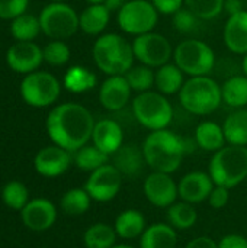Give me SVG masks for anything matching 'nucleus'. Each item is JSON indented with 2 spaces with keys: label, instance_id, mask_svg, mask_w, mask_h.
Returning a JSON list of instances; mask_svg holds the SVG:
<instances>
[{
  "label": "nucleus",
  "instance_id": "nucleus-47",
  "mask_svg": "<svg viewBox=\"0 0 247 248\" xmlns=\"http://www.w3.org/2000/svg\"><path fill=\"white\" fill-rule=\"evenodd\" d=\"M242 70H243V74L247 77V54L243 55V61H242Z\"/></svg>",
  "mask_w": 247,
  "mask_h": 248
},
{
  "label": "nucleus",
  "instance_id": "nucleus-37",
  "mask_svg": "<svg viewBox=\"0 0 247 248\" xmlns=\"http://www.w3.org/2000/svg\"><path fill=\"white\" fill-rule=\"evenodd\" d=\"M185 6L202 20H211L224 10V0H185Z\"/></svg>",
  "mask_w": 247,
  "mask_h": 248
},
{
  "label": "nucleus",
  "instance_id": "nucleus-1",
  "mask_svg": "<svg viewBox=\"0 0 247 248\" xmlns=\"http://www.w3.org/2000/svg\"><path fill=\"white\" fill-rule=\"evenodd\" d=\"M95 124L87 108L79 103H64L49 112L47 131L55 145L74 153L92 140Z\"/></svg>",
  "mask_w": 247,
  "mask_h": 248
},
{
  "label": "nucleus",
  "instance_id": "nucleus-11",
  "mask_svg": "<svg viewBox=\"0 0 247 248\" xmlns=\"http://www.w3.org/2000/svg\"><path fill=\"white\" fill-rule=\"evenodd\" d=\"M134 57L147 67L159 68L170 61L173 48L167 38L156 32H147L135 36L132 41Z\"/></svg>",
  "mask_w": 247,
  "mask_h": 248
},
{
  "label": "nucleus",
  "instance_id": "nucleus-26",
  "mask_svg": "<svg viewBox=\"0 0 247 248\" xmlns=\"http://www.w3.org/2000/svg\"><path fill=\"white\" fill-rule=\"evenodd\" d=\"M183 71L176 64H165L154 71V86L157 92L165 96L179 94L182 86L185 84Z\"/></svg>",
  "mask_w": 247,
  "mask_h": 248
},
{
  "label": "nucleus",
  "instance_id": "nucleus-22",
  "mask_svg": "<svg viewBox=\"0 0 247 248\" xmlns=\"http://www.w3.org/2000/svg\"><path fill=\"white\" fill-rule=\"evenodd\" d=\"M178 231L165 222H156L147 225L146 231L140 237L138 248H176Z\"/></svg>",
  "mask_w": 247,
  "mask_h": 248
},
{
  "label": "nucleus",
  "instance_id": "nucleus-41",
  "mask_svg": "<svg viewBox=\"0 0 247 248\" xmlns=\"http://www.w3.org/2000/svg\"><path fill=\"white\" fill-rule=\"evenodd\" d=\"M207 202L215 211L224 209L229 205V202H230V189L215 185L214 189H213V192L210 193Z\"/></svg>",
  "mask_w": 247,
  "mask_h": 248
},
{
  "label": "nucleus",
  "instance_id": "nucleus-21",
  "mask_svg": "<svg viewBox=\"0 0 247 248\" xmlns=\"http://www.w3.org/2000/svg\"><path fill=\"white\" fill-rule=\"evenodd\" d=\"M224 44L233 54H247V10L229 16L224 25Z\"/></svg>",
  "mask_w": 247,
  "mask_h": 248
},
{
  "label": "nucleus",
  "instance_id": "nucleus-39",
  "mask_svg": "<svg viewBox=\"0 0 247 248\" xmlns=\"http://www.w3.org/2000/svg\"><path fill=\"white\" fill-rule=\"evenodd\" d=\"M44 60L51 64V65H63L70 60V49L68 46L58 39H54L52 42H49L44 51Z\"/></svg>",
  "mask_w": 247,
  "mask_h": 248
},
{
  "label": "nucleus",
  "instance_id": "nucleus-24",
  "mask_svg": "<svg viewBox=\"0 0 247 248\" xmlns=\"http://www.w3.org/2000/svg\"><path fill=\"white\" fill-rule=\"evenodd\" d=\"M195 142L201 150L208 153H217L224 145H227L223 126L213 121H204L197 126Z\"/></svg>",
  "mask_w": 247,
  "mask_h": 248
},
{
  "label": "nucleus",
  "instance_id": "nucleus-2",
  "mask_svg": "<svg viewBox=\"0 0 247 248\" xmlns=\"http://www.w3.org/2000/svg\"><path fill=\"white\" fill-rule=\"evenodd\" d=\"M143 154L153 171H162L173 174L183 163V158L188 153L186 140L178 134L166 129L151 131L143 145Z\"/></svg>",
  "mask_w": 247,
  "mask_h": 248
},
{
  "label": "nucleus",
  "instance_id": "nucleus-8",
  "mask_svg": "<svg viewBox=\"0 0 247 248\" xmlns=\"http://www.w3.org/2000/svg\"><path fill=\"white\" fill-rule=\"evenodd\" d=\"M39 23L47 36L58 41L73 36L80 28L76 10L63 1H54L44 7L39 15Z\"/></svg>",
  "mask_w": 247,
  "mask_h": 248
},
{
  "label": "nucleus",
  "instance_id": "nucleus-10",
  "mask_svg": "<svg viewBox=\"0 0 247 248\" xmlns=\"http://www.w3.org/2000/svg\"><path fill=\"white\" fill-rule=\"evenodd\" d=\"M60 90L61 87L58 80L52 74L44 71L29 73L20 84L23 100L33 108L52 105L58 99Z\"/></svg>",
  "mask_w": 247,
  "mask_h": 248
},
{
  "label": "nucleus",
  "instance_id": "nucleus-7",
  "mask_svg": "<svg viewBox=\"0 0 247 248\" xmlns=\"http://www.w3.org/2000/svg\"><path fill=\"white\" fill-rule=\"evenodd\" d=\"M175 64L188 76H208L215 65V54L211 46L198 39L188 38L182 41L173 51Z\"/></svg>",
  "mask_w": 247,
  "mask_h": 248
},
{
  "label": "nucleus",
  "instance_id": "nucleus-43",
  "mask_svg": "<svg viewBox=\"0 0 247 248\" xmlns=\"http://www.w3.org/2000/svg\"><path fill=\"white\" fill-rule=\"evenodd\" d=\"M218 243V248H247V238L242 234H227Z\"/></svg>",
  "mask_w": 247,
  "mask_h": 248
},
{
  "label": "nucleus",
  "instance_id": "nucleus-42",
  "mask_svg": "<svg viewBox=\"0 0 247 248\" xmlns=\"http://www.w3.org/2000/svg\"><path fill=\"white\" fill-rule=\"evenodd\" d=\"M150 1L154 4L157 12L163 15H173L185 4V0H150Z\"/></svg>",
  "mask_w": 247,
  "mask_h": 248
},
{
  "label": "nucleus",
  "instance_id": "nucleus-31",
  "mask_svg": "<svg viewBox=\"0 0 247 248\" xmlns=\"http://www.w3.org/2000/svg\"><path fill=\"white\" fill-rule=\"evenodd\" d=\"M92 198L87 193V190L83 187H74L67 190L61 201H60V206L61 211L70 217H80L83 214H86L90 209L92 205Z\"/></svg>",
  "mask_w": 247,
  "mask_h": 248
},
{
  "label": "nucleus",
  "instance_id": "nucleus-4",
  "mask_svg": "<svg viewBox=\"0 0 247 248\" xmlns=\"http://www.w3.org/2000/svg\"><path fill=\"white\" fill-rule=\"evenodd\" d=\"M208 173L217 186L234 189L247 179V147L224 145L214 153L208 164Z\"/></svg>",
  "mask_w": 247,
  "mask_h": 248
},
{
  "label": "nucleus",
  "instance_id": "nucleus-35",
  "mask_svg": "<svg viewBox=\"0 0 247 248\" xmlns=\"http://www.w3.org/2000/svg\"><path fill=\"white\" fill-rule=\"evenodd\" d=\"M1 199L6 206L15 211H22L29 202V192L22 182L13 180L4 185L1 190Z\"/></svg>",
  "mask_w": 247,
  "mask_h": 248
},
{
  "label": "nucleus",
  "instance_id": "nucleus-38",
  "mask_svg": "<svg viewBox=\"0 0 247 248\" xmlns=\"http://www.w3.org/2000/svg\"><path fill=\"white\" fill-rule=\"evenodd\" d=\"M202 19H199L194 12H191L186 6L179 9L178 12H175L172 15V23L173 28L176 31H179L181 33H186V35H192L199 29V23Z\"/></svg>",
  "mask_w": 247,
  "mask_h": 248
},
{
  "label": "nucleus",
  "instance_id": "nucleus-36",
  "mask_svg": "<svg viewBox=\"0 0 247 248\" xmlns=\"http://www.w3.org/2000/svg\"><path fill=\"white\" fill-rule=\"evenodd\" d=\"M124 76H125L131 90H134V92H138V93L148 92L154 86V71L151 67H147V65L134 67L132 65Z\"/></svg>",
  "mask_w": 247,
  "mask_h": 248
},
{
  "label": "nucleus",
  "instance_id": "nucleus-34",
  "mask_svg": "<svg viewBox=\"0 0 247 248\" xmlns=\"http://www.w3.org/2000/svg\"><path fill=\"white\" fill-rule=\"evenodd\" d=\"M12 35L17 41H32L38 36L41 31V23L39 19H36L32 15L22 13L17 17L13 19L12 22Z\"/></svg>",
  "mask_w": 247,
  "mask_h": 248
},
{
  "label": "nucleus",
  "instance_id": "nucleus-49",
  "mask_svg": "<svg viewBox=\"0 0 247 248\" xmlns=\"http://www.w3.org/2000/svg\"><path fill=\"white\" fill-rule=\"evenodd\" d=\"M86 1H89L90 4H95V3H103L105 0H86Z\"/></svg>",
  "mask_w": 247,
  "mask_h": 248
},
{
  "label": "nucleus",
  "instance_id": "nucleus-30",
  "mask_svg": "<svg viewBox=\"0 0 247 248\" xmlns=\"http://www.w3.org/2000/svg\"><path fill=\"white\" fill-rule=\"evenodd\" d=\"M223 102L233 108L242 109L247 105V77L243 76H233L224 81L221 86Z\"/></svg>",
  "mask_w": 247,
  "mask_h": 248
},
{
  "label": "nucleus",
  "instance_id": "nucleus-5",
  "mask_svg": "<svg viewBox=\"0 0 247 248\" xmlns=\"http://www.w3.org/2000/svg\"><path fill=\"white\" fill-rule=\"evenodd\" d=\"M179 102L192 115H211L223 103L221 86L208 76L191 77L179 92Z\"/></svg>",
  "mask_w": 247,
  "mask_h": 248
},
{
  "label": "nucleus",
  "instance_id": "nucleus-25",
  "mask_svg": "<svg viewBox=\"0 0 247 248\" xmlns=\"http://www.w3.org/2000/svg\"><path fill=\"white\" fill-rule=\"evenodd\" d=\"M111 19V12L106 9L103 3H95L87 6L79 15L80 29L87 35H99L102 33Z\"/></svg>",
  "mask_w": 247,
  "mask_h": 248
},
{
  "label": "nucleus",
  "instance_id": "nucleus-18",
  "mask_svg": "<svg viewBox=\"0 0 247 248\" xmlns=\"http://www.w3.org/2000/svg\"><path fill=\"white\" fill-rule=\"evenodd\" d=\"M6 58L10 68L16 73H33V70L41 65L44 54L36 44L31 41H19L9 48Z\"/></svg>",
  "mask_w": 247,
  "mask_h": 248
},
{
  "label": "nucleus",
  "instance_id": "nucleus-48",
  "mask_svg": "<svg viewBox=\"0 0 247 248\" xmlns=\"http://www.w3.org/2000/svg\"><path fill=\"white\" fill-rule=\"evenodd\" d=\"M112 248H137L134 246H130V244H115Z\"/></svg>",
  "mask_w": 247,
  "mask_h": 248
},
{
  "label": "nucleus",
  "instance_id": "nucleus-6",
  "mask_svg": "<svg viewBox=\"0 0 247 248\" xmlns=\"http://www.w3.org/2000/svg\"><path fill=\"white\" fill-rule=\"evenodd\" d=\"M132 115L148 131L166 129L173 121V106L160 92H143L132 100Z\"/></svg>",
  "mask_w": 247,
  "mask_h": 248
},
{
  "label": "nucleus",
  "instance_id": "nucleus-12",
  "mask_svg": "<svg viewBox=\"0 0 247 248\" xmlns=\"http://www.w3.org/2000/svg\"><path fill=\"white\" fill-rule=\"evenodd\" d=\"M122 174L112 163L96 169L89 174V179L84 185V189L95 202L105 203L114 201L122 186Z\"/></svg>",
  "mask_w": 247,
  "mask_h": 248
},
{
  "label": "nucleus",
  "instance_id": "nucleus-23",
  "mask_svg": "<svg viewBox=\"0 0 247 248\" xmlns=\"http://www.w3.org/2000/svg\"><path fill=\"white\" fill-rule=\"evenodd\" d=\"M114 228L118 234V238L131 241L137 240L143 235V232L147 228L146 218L141 211L138 209H125L118 214Z\"/></svg>",
  "mask_w": 247,
  "mask_h": 248
},
{
  "label": "nucleus",
  "instance_id": "nucleus-46",
  "mask_svg": "<svg viewBox=\"0 0 247 248\" xmlns=\"http://www.w3.org/2000/svg\"><path fill=\"white\" fill-rule=\"evenodd\" d=\"M127 1H128V0H105L103 4H105L106 9L112 13V12H119V10L124 7V4H125Z\"/></svg>",
  "mask_w": 247,
  "mask_h": 248
},
{
  "label": "nucleus",
  "instance_id": "nucleus-14",
  "mask_svg": "<svg viewBox=\"0 0 247 248\" xmlns=\"http://www.w3.org/2000/svg\"><path fill=\"white\" fill-rule=\"evenodd\" d=\"M20 214L25 227L36 232L49 230L57 221L55 205L44 198L29 201L26 206L20 211Z\"/></svg>",
  "mask_w": 247,
  "mask_h": 248
},
{
  "label": "nucleus",
  "instance_id": "nucleus-16",
  "mask_svg": "<svg viewBox=\"0 0 247 248\" xmlns=\"http://www.w3.org/2000/svg\"><path fill=\"white\" fill-rule=\"evenodd\" d=\"M214 186L215 183L213 182L210 173L191 171L185 174L178 183L179 198L181 201H185L188 203L198 205L208 201V196L213 192Z\"/></svg>",
  "mask_w": 247,
  "mask_h": 248
},
{
  "label": "nucleus",
  "instance_id": "nucleus-33",
  "mask_svg": "<svg viewBox=\"0 0 247 248\" xmlns=\"http://www.w3.org/2000/svg\"><path fill=\"white\" fill-rule=\"evenodd\" d=\"M64 86L73 93H83L96 86V76L86 67L74 65L66 73Z\"/></svg>",
  "mask_w": 247,
  "mask_h": 248
},
{
  "label": "nucleus",
  "instance_id": "nucleus-29",
  "mask_svg": "<svg viewBox=\"0 0 247 248\" xmlns=\"http://www.w3.org/2000/svg\"><path fill=\"white\" fill-rule=\"evenodd\" d=\"M118 234L114 225L105 222H96L90 225L83 235L86 248H112L116 244Z\"/></svg>",
  "mask_w": 247,
  "mask_h": 248
},
{
  "label": "nucleus",
  "instance_id": "nucleus-28",
  "mask_svg": "<svg viewBox=\"0 0 247 248\" xmlns=\"http://www.w3.org/2000/svg\"><path fill=\"white\" fill-rule=\"evenodd\" d=\"M198 221V212L195 205L185 201H178L167 208V224L176 231H186L195 227Z\"/></svg>",
  "mask_w": 247,
  "mask_h": 248
},
{
  "label": "nucleus",
  "instance_id": "nucleus-51",
  "mask_svg": "<svg viewBox=\"0 0 247 248\" xmlns=\"http://www.w3.org/2000/svg\"><path fill=\"white\" fill-rule=\"evenodd\" d=\"M246 185H247V179H246Z\"/></svg>",
  "mask_w": 247,
  "mask_h": 248
},
{
  "label": "nucleus",
  "instance_id": "nucleus-9",
  "mask_svg": "<svg viewBox=\"0 0 247 248\" xmlns=\"http://www.w3.org/2000/svg\"><path fill=\"white\" fill-rule=\"evenodd\" d=\"M122 32L128 35H143L153 32L159 20V12L150 0H128L116 16Z\"/></svg>",
  "mask_w": 247,
  "mask_h": 248
},
{
  "label": "nucleus",
  "instance_id": "nucleus-13",
  "mask_svg": "<svg viewBox=\"0 0 247 248\" xmlns=\"http://www.w3.org/2000/svg\"><path fill=\"white\" fill-rule=\"evenodd\" d=\"M143 192L146 199L153 206L160 209H167L178 202L179 198L178 183L173 180L172 174L162 171H151L144 179Z\"/></svg>",
  "mask_w": 247,
  "mask_h": 248
},
{
  "label": "nucleus",
  "instance_id": "nucleus-44",
  "mask_svg": "<svg viewBox=\"0 0 247 248\" xmlns=\"http://www.w3.org/2000/svg\"><path fill=\"white\" fill-rule=\"evenodd\" d=\"M185 248H218V243L215 240H213L211 237L207 235H201L197 237L194 240H191Z\"/></svg>",
  "mask_w": 247,
  "mask_h": 248
},
{
  "label": "nucleus",
  "instance_id": "nucleus-15",
  "mask_svg": "<svg viewBox=\"0 0 247 248\" xmlns=\"http://www.w3.org/2000/svg\"><path fill=\"white\" fill-rule=\"evenodd\" d=\"M73 161L71 153L58 147L49 145L38 151L35 157V170L44 177H58L64 174Z\"/></svg>",
  "mask_w": 247,
  "mask_h": 248
},
{
  "label": "nucleus",
  "instance_id": "nucleus-45",
  "mask_svg": "<svg viewBox=\"0 0 247 248\" xmlns=\"http://www.w3.org/2000/svg\"><path fill=\"white\" fill-rule=\"evenodd\" d=\"M224 10L227 12L229 16L236 15L245 10V3L243 0H224Z\"/></svg>",
  "mask_w": 247,
  "mask_h": 248
},
{
  "label": "nucleus",
  "instance_id": "nucleus-50",
  "mask_svg": "<svg viewBox=\"0 0 247 248\" xmlns=\"http://www.w3.org/2000/svg\"><path fill=\"white\" fill-rule=\"evenodd\" d=\"M54 1H61V0H54Z\"/></svg>",
  "mask_w": 247,
  "mask_h": 248
},
{
  "label": "nucleus",
  "instance_id": "nucleus-19",
  "mask_svg": "<svg viewBox=\"0 0 247 248\" xmlns=\"http://www.w3.org/2000/svg\"><path fill=\"white\" fill-rule=\"evenodd\" d=\"M92 142L109 157L124 145V131L114 119H100L95 124Z\"/></svg>",
  "mask_w": 247,
  "mask_h": 248
},
{
  "label": "nucleus",
  "instance_id": "nucleus-17",
  "mask_svg": "<svg viewBox=\"0 0 247 248\" xmlns=\"http://www.w3.org/2000/svg\"><path fill=\"white\" fill-rule=\"evenodd\" d=\"M131 92L125 76H109L100 86L99 102L106 110L118 112L128 105Z\"/></svg>",
  "mask_w": 247,
  "mask_h": 248
},
{
  "label": "nucleus",
  "instance_id": "nucleus-32",
  "mask_svg": "<svg viewBox=\"0 0 247 248\" xmlns=\"http://www.w3.org/2000/svg\"><path fill=\"white\" fill-rule=\"evenodd\" d=\"M73 161L77 166V169H80L82 171L92 173L96 169H99V167L105 166L106 163H109V155L105 154L103 151H100L93 144L92 145L86 144L84 147L74 151Z\"/></svg>",
  "mask_w": 247,
  "mask_h": 248
},
{
  "label": "nucleus",
  "instance_id": "nucleus-20",
  "mask_svg": "<svg viewBox=\"0 0 247 248\" xmlns=\"http://www.w3.org/2000/svg\"><path fill=\"white\" fill-rule=\"evenodd\" d=\"M112 157V164L118 169L122 177L137 179L147 166L143 148L135 144H124Z\"/></svg>",
  "mask_w": 247,
  "mask_h": 248
},
{
  "label": "nucleus",
  "instance_id": "nucleus-3",
  "mask_svg": "<svg viewBox=\"0 0 247 248\" xmlns=\"http://www.w3.org/2000/svg\"><path fill=\"white\" fill-rule=\"evenodd\" d=\"M96 67L108 76H124L134 64L132 44L118 33L100 35L92 49Z\"/></svg>",
  "mask_w": 247,
  "mask_h": 248
},
{
  "label": "nucleus",
  "instance_id": "nucleus-40",
  "mask_svg": "<svg viewBox=\"0 0 247 248\" xmlns=\"http://www.w3.org/2000/svg\"><path fill=\"white\" fill-rule=\"evenodd\" d=\"M29 0H0V17L15 19L28 7Z\"/></svg>",
  "mask_w": 247,
  "mask_h": 248
},
{
  "label": "nucleus",
  "instance_id": "nucleus-27",
  "mask_svg": "<svg viewBox=\"0 0 247 248\" xmlns=\"http://www.w3.org/2000/svg\"><path fill=\"white\" fill-rule=\"evenodd\" d=\"M223 131L226 135V141L230 145L247 147V109H236L231 112L224 124Z\"/></svg>",
  "mask_w": 247,
  "mask_h": 248
}]
</instances>
